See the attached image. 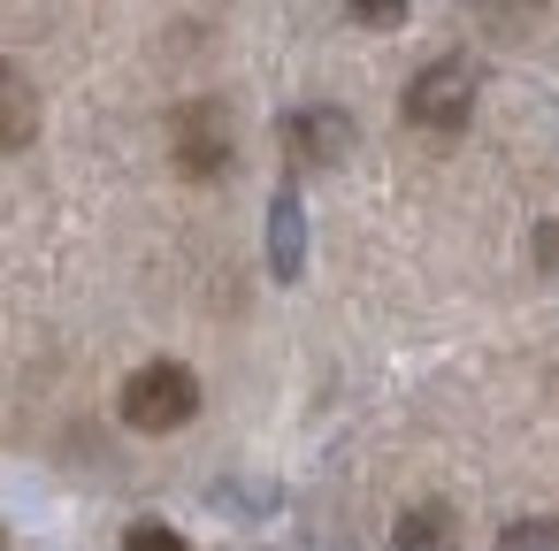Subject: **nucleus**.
Masks as SVG:
<instances>
[{
  "mask_svg": "<svg viewBox=\"0 0 559 551\" xmlns=\"http://www.w3.org/2000/svg\"><path fill=\"white\" fill-rule=\"evenodd\" d=\"M353 154V116L314 100V108H292L284 116V161L292 169H337Z\"/></svg>",
  "mask_w": 559,
  "mask_h": 551,
  "instance_id": "20e7f679",
  "label": "nucleus"
},
{
  "mask_svg": "<svg viewBox=\"0 0 559 551\" xmlns=\"http://www.w3.org/2000/svg\"><path fill=\"white\" fill-rule=\"evenodd\" d=\"M498 551H559V520H513L498 536Z\"/></svg>",
  "mask_w": 559,
  "mask_h": 551,
  "instance_id": "6e6552de",
  "label": "nucleus"
},
{
  "mask_svg": "<svg viewBox=\"0 0 559 551\" xmlns=\"http://www.w3.org/2000/svg\"><path fill=\"white\" fill-rule=\"evenodd\" d=\"M269 268H276L284 284L307 268V207H299V192H292V184L269 200Z\"/></svg>",
  "mask_w": 559,
  "mask_h": 551,
  "instance_id": "39448f33",
  "label": "nucleus"
},
{
  "mask_svg": "<svg viewBox=\"0 0 559 551\" xmlns=\"http://www.w3.org/2000/svg\"><path fill=\"white\" fill-rule=\"evenodd\" d=\"M0 551H9V528H0Z\"/></svg>",
  "mask_w": 559,
  "mask_h": 551,
  "instance_id": "9b49d317",
  "label": "nucleus"
},
{
  "mask_svg": "<svg viewBox=\"0 0 559 551\" xmlns=\"http://www.w3.org/2000/svg\"><path fill=\"white\" fill-rule=\"evenodd\" d=\"M345 9H353L368 32H391V24H406V0H345Z\"/></svg>",
  "mask_w": 559,
  "mask_h": 551,
  "instance_id": "9d476101",
  "label": "nucleus"
},
{
  "mask_svg": "<svg viewBox=\"0 0 559 551\" xmlns=\"http://www.w3.org/2000/svg\"><path fill=\"white\" fill-rule=\"evenodd\" d=\"M200 414V375L185 360H146L131 383H123V421L146 429V436H169Z\"/></svg>",
  "mask_w": 559,
  "mask_h": 551,
  "instance_id": "f257e3e1",
  "label": "nucleus"
},
{
  "mask_svg": "<svg viewBox=\"0 0 559 551\" xmlns=\"http://www.w3.org/2000/svg\"><path fill=\"white\" fill-rule=\"evenodd\" d=\"M391 543H399V551H460V513H452L444 498H421V505L399 513Z\"/></svg>",
  "mask_w": 559,
  "mask_h": 551,
  "instance_id": "0eeeda50",
  "label": "nucleus"
},
{
  "mask_svg": "<svg viewBox=\"0 0 559 551\" xmlns=\"http://www.w3.org/2000/svg\"><path fill=\"white\" fill-rule=\"evenodd\" d=\"M123 551H192V543H185L169 520H131V528H123Z\"/></svg>",
  "mask_w": 559,
  "mask_h": 551,
  "instance_id": "1a4fd4ad",
  "label": "nucleus"
},
{
  "mask_svg": "<svg viewBox=\"0 0 559 551\" xmlns=\"http://www.w3.org/2000/svg\"><path fill=\"white\" fill-rule=\"evenodd\" d=\"M32 139H39V85L16 62H0V154H16Z\"/></svg>",
  "mask_w": 559,
  "mask_h": 551,
  "instance_id": "423d86ee",
  "label": "nucleus"
},
{
  "mask_svg": "<svg viewBox=\"0 0 559 551\" xmlns=\"http://www.w3.org/2000/svg\"><path fill=\"white\" fill-rule=\"evenodd\" d=\"M169 154L192 184H215L230 161H238V131H230V108L223 100H185L169 116Z\"/></svg>",
  "mask_w": 559,
  "mask_h": 551,
  "instance_id": "7ed1b4c3",
  "label": "nucleus"
},
{
  "mask_svg": "<svg viewBox=\"0 0 559 551\" xmlns=\"http://www.w3.org/2000/svg\"><path fill=\"white\" fill-rule=\"evenodd\" d=\"M467 116H475V62H467V55H437V62L406 85V123L452 139V131H467Z\"/></svg>",
  "mask_w": 559,
  "mask_h": 551,
  "instance_id": "f03ea898",
  "label": "nucleus"
}]
</instances>
